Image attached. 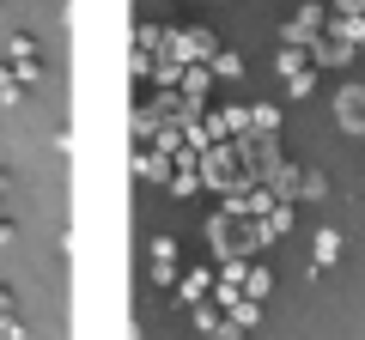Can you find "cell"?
<instances>
[{"instance_id":"obj_1","label":"cell","mask_w":365,"mask_h":340,"mask_svg":"<svg viewBox=\"0 0 365 340\" xmlns=\"http://www.w3.org/2000/svg\"><path fill=\"white\" fill-rule=\"evenodd\" d=\"M341 128L347 134H365V92H341Z\"/></svg>"}]
</instances>
